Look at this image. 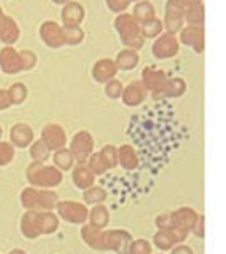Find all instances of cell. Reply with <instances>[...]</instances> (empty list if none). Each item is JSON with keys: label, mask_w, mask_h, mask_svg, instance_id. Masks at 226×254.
<instances>
[{"label": "cell", "mask_w": 226, "mask_h": 254, "mask_svg": "<svg viewBox=\"0 0 226 254\" xmlns=\"http://www.w3.org/2000/svg\"><path fill=\"white\" fill-rule=\"evenodd\" d=\"M39 226H41V233L48 235L53 233L59 226V221L52 212H39Z\"/></svg>", "instance_id": "obj_10"}, {"label": "cell", "mask_w": 226, "mask_h": 254, "mask_svg": "<svg viewBox=\"0 0 226 254\" xmlns=\"http://www.w3.org/2000/svg\"><path fill=\"white\" fill-rule=\"evenodd\" d=\"M55 163L59 164L60 168H69L71 166V154L69 152H59V154L55 155Z\"/></svg>", "instance_id": "obj_20"}, {"label": "cell", "mask_w": 226, "mask_h": 254, "mask_svg": "<svg viewBox=\"0 0 226 254\" xmlns=\"http://www.w3.org/2000/svg\"><path fill=\"white\" fill-rule=\"evenodd\" d=\"M108 217H106V210L104 208H95L94 212H92V226L94 228H103L104 224H106Z\"/></svg>", "instance_id": "obj_17"}, {"label": "cell", "mask_w": 226, "mask_h": 254, "mask_svg": "<svg viewBox=\"0 0 226 254\" xmlns=\"http://www.w3.org/2000/svg\"><path fill=\"white\" fill-rule=\"evenodd\" d=\"M85 242L92 247V249L99 251H117L120 254H126L127 244H129V235L122 233V231H113V233H99V230L94 226H85L81 230Z\"/></svg>", "instance_id": "obj_1"}, {"label": "cell", "mask_w": 226, "mask_h": 254, "mask_svg": "<svg viewBox=\"0 0 226 254\" xmlns=\"http://www.w3.org/2000/svg\"><path fill=\"white\" fill-rule=\"evenodd\" d=\"M59 214L69 222H85L87 219L85 206L78 205V203H59Z\"/></svg>", "instance_id": "obj_5"}, {"label": "cell", "mask_w": 226, "mask_h": 254, "mask_svg": "<svg viewBox=\"0 0 226 254\" xmlns=\"http://www.w3.org/2000/svg\"><path fill=\"white\" fill-rule=\"evenodd\" d=\"M25 94H27V92H25L23 85H20V83L12 85L11 90H9V97H11V103H14V104L21 103V101L25 99Z\"/></svg>", "instance_id": "obj_16"}, {"label": "cell", "mask_w": 226, "mask_h": 254, "mask_svg": "<svg viewBox=\"0 0 226 254\" xmlns=\"http://www.w3.org/2000/svg\"><path fill=\"white\" fill-rule=\"evenodd\" d=\"M32 157L36 159V161H44L48 157V147L44 141H37L32 145V150H30Z\"/></svg>", "instance_id": "obj_15"}, {"label": "cell", "mask_w": 226, "mask_h": 254, "mask_svg": "<svg viewBox=\"0 0 226 254\" xmlns=\"http://www.w3.org/2000/svg\"><path fill=\"white\" fill-rule=\"evenodd\" d=\"M0 136H2V129H0Z\"/></svg>", "instance_id": "obj_26"}, {"label": "cell", "mask_w": 226, "mask_h": 254, "mask_svg": "<svg viewBox=\"0 0 226 254\" xmlns=\"http://www.w3.org/2000/svg\"><path fill=\"white\" fill-rule=\"evenodd\" d=\"M57 2H62V0H57Z\"/></svg>", "instance_id": "obj_27"}, {"label": "cell", "mask_w": 226, "mask_h": 254, "mask_svg": "<svg viewBox=\"0 0 226 254\" xmlns=\"http://www.w3.org/2000/svg\"><path fill=\"white\" fill-rule=\"evenodd\" d=\"M21 203L28 210H52L57 205V196L53 192H44V190L25 189L21 192Z\"/></svg>", "instance_id": "obj_2"}, {"label": "cell", "mask_w": 226, "mask_h": 254, "mask_svg": "<svg viewBox=\"0 0 226 254\" xmlns=\"http://www.w3.org/2000/svg\"><path fill=\"white\" fill-rule=\"evenodd\" d=\"M85 198H87V201H101V199L104 198V192L103 190H90V192H87L85 194Z\"/></svg>", "instance_id": "obj_21"}, {"label": "cell", "mask_w": 226, "mask_h": 254, "mask_svg": "<svg viewBox=\"0 0 226 254\" xmlns=\"http://www.w3.org/2000/svg\"><path fill=\"white\" fill-rule=\"evenodd\" d=\"M27 179H28V182L34 184V186L52 187L60 182L62 175L57 170H53V168H44V166H41L39 163H36V164H32V166H28Z\"/></svg>", "instance_id": "obj_3"}, {"label": "cell", "mask_w": 226, "mask_h": 254, "mask_svg": "<svg viewBox=\"0 0 226 254\" xmlns=\"http://www.w3.org/2000/svg\"><path fill=\"white\" fill-rule=\"evenodd\" d=\"M11 141L14 143L16 147H27L32 141V131L30 127L25 126V124H16L11 129Z\"/></svg>", "instance_id": "obj_9"}, {"label": "cell", "mask_w": 226, "mask_h": 254, "mask_svg": "<svg viewBox=\"0 0 226 254\" xmlns=\"http://www.w3.org/2000/svg\"><path fill=\"white\" fill-rule=\"evenodd\" d=\"M18 27L16 23L7 18V16L2 14V9H0V41H4L5 44H12L18 39Z\"/></svg>", "instance_id": "obj_7"}, {"label": "cell", "mask_w": 226, "mask_h": 254, "mask_svg": "<svg viewBox=\"0 0 226 254\" xmlns=\"http://www.w3.org/2000/svg\"><path fill=\"white\" fill-rule=\"evenodd\" d=\"M11 104V97H9V92L0 90V110H5V108Z\"/></svg>", "instance_id": "obj_22"}, {"label": "cell", "mask_w": 226, "mask_h": 254, "mask_svg": "<svg viewBox=\"0 0 226 254\" xmlns=\"http://www.w3.org/2000/svg\"><path fill=\"white\" fill-rule=\"evenodd\" d=\"M21 62H23V67H30L34 64V59H32L30 53H21Z\"/></svg>", "instance_id": "obj_23"}, {"label": "cell", "mask_w": 226, "mask_h": 254, "mask_svg": "<svg viewBox=\"0 0 226 254\" xmlns=\"http://www.w3.org/2000/svg\"><path fill=\"white\" fill-rule=\"evenodd\" d=\"M57 32H59V28H57L55 25H53V23H46L43 27V30H41V34H43V39L46 41L48 44H59V41L55 39Z\"/></svg>", "instance_id": "obj_14"}, {"label": "cell", "mask_w": 226, "mask_h": 254, "mask_svg": "<svg viewBox=\"0 0 226 254\" xmlns=\"http://www.w3.org/2000/svg\"><path fill=\"white\" fill-rule=\"evenodd\" d=\"M21 233L27 238H37L39 235H43L39 226V212L30 210L23 215V219H21Z\"/></svg>", "instance_id": "obj_6"}, {"label": "cell", "mask_w": 226, "mask_h": 254, "mask_svg": "<svg viewBox=\"0 0 226 254\" xmlns=\"http://www.w3.org/2000/svg\"><path fill=\"white\" fill-rule=\"evenodd\" d=\"M177 242H179V240L175 238V235L171 233V231H166V230H163L161 233H157V237H155V246L163 251L171 249Z\"/></svg>", "instance_id": "obj_11"}, {"label": "cell", "mask_w": 226, "mask_h": 254, "mask_svg": "<svg viewBox=\"0 0 226 254\" xmlns=\"http://www.w3.org/2000/svg\"><path fill=\"white\" fill-rule=\"evenodd\" d=\"M87 171H83V168H78L76 170V173H75V180H76V184H78L79 187H87L88 184H90V177L88 175H85Z\"/></svg>", "instance_id": "obj_19"}, {"label": "cell", "mask_w": 226, "mask_h": 254, "mask_svg": "<svg viewBox=\"0 0 226 254\" xmlns=\"http://www.w3.org/2000/svg\"><path fill=\"white\" fill-rule=\"evenodd\" d=\"M90 148V139H88L87 134H79L75 138V143H73V152L78 155L79 159H83L85 154L88 152Z\"/></svg>", "instance_id": "obj_12"}, {"label": "cell", "mask_w": 226, "mask_h": 254, "mask_svg": "<svg viewBox=\"0 0 226 254\" xmlns=\"http://www.w3.org/2000/svg\"><path fill=\"white\" fill-rule=\"evenodd\" d=\"M12 157H14V150H12L11 145L0 141V166L9 164L12 161Z\"/></svg>", "instance_id": "obj_13"}, {"label": "cell", "mask_w": 226, "mask_h": 254, "mask_svg": "<svg viewBox=\"0 0 226 254\" xmlns=\"http://www.w3.org/2000/svg\"><path fill=\"white\" fill-rule=\"evenodd\" d=\"M0 69L7 74H12V72H18L20 69H23L21 55H18L12 48H4L0 52Z\"/></svg>", "instance_id": "obj_4"}, {"label": "cell", "mask_w": 226, "mask_h": 254, "mask_svg": "<svg viewBox=\"0 0 226 254\" xmlns=\"http://www.w3.org/2000/svg\"><path fill=\"white\" fill-rule=\"evenodd\" d=\"M129 254H151V246L145 240H136L129 246Z\"/></svg>", "instance_id": "obj_18"}, {"label": "cell", "mask_w": 226, "mask_h": 254, "mask_svg": "<svg viewBox=\"0 0 226 254\" xmlns=\"http://www.w3.org/2000/svg\"><path fill=\"white\" fill-rule=\"evenodd\" d=\"M9 254H27V253H25V251H21V249H12Z\"/></svg>", "instance_id": "obj_25"}, {"label": "cell", "mask_w": 226, "mask_h": 254, "mask_svg": "<svg viewBox=\"0 0 226 254\" xmlns=\"http://www.w3.org/2000/svg\"><path fill=\"white\" fill-rule=\"evenodd\" d=\"M171 254H193V251L189 249V247H177V249H173V253Z\"/></svg>", "instance_id": "obj_24"}, {"label": "cell", "mask_w": 226, "mask_h": 254, "mask_svg": "<svg viewBox=\"0 0 226 254\" xmlns=\"http://www.w3.org/2000/svg\"><path fill=\"white\" fill-rule=\"evenodd\" d=\"M43 141L48 148H60L66 141V136L59 126H46L43 131Z\"/></svg>", "instance_id": "obj_8"}]
</instances>
